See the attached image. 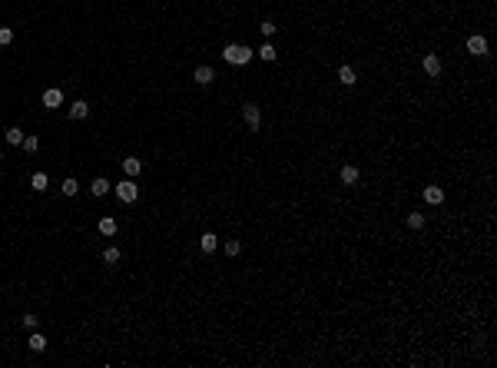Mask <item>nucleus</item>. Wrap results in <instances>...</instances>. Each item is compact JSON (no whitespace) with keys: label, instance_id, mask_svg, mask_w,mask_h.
<instances>
[{"label":"nucleus","instance_id":"obj_1","mask_svg":"<svg viewBox=\"0 0 497 368\" xmlns=\"http://www.w3.org/2000/svg\"><path fill=\"white\" fill-rule=\"evenodd\" d=\"M222 56H225L229 63H239V67H245V63L256 56V50H252V47H245V43H229V47L222 50Z\"/></svg>","mask_w":497,"mask_h":368},{"label":"nucleus","instance_id":"obj_2","mask_svg":"<svg viewBox=\"0 0 497 368\" xmlns=\"http://www.w3.org/2000/svg\"><path fill=\"white\" fill-rule=\"evenodd\" d=\"M116 196H120L123 203H136V196H139V186L133 183V179H123V183L116 186Z\"/></svg>","mask_w":497,"mask_h":368},{"label":"nucleus","instance_id":"obj_3","mask_svg":"<svg viewBox=\"0 0 497 368\" xmlns=\"http://www.w3.org/2000/svg\"><path fill=\"white\" fill-rule=\"evenodd\" d=\"M242 116H245L249 129H258V126H262V110H258L256 103H245V106H242Z\"/></svg>","mask_w":497,"mask_h":368},{"label":"nucleus","instance_id":"obj_4","mask_svg":"<svg viewBox=\"0 0 497 368\" xmlns=\"http://www.w3.org/2000/svg\"><path fill=\"white\" fill-rule=\"evenodd\" d=\"M467 53H474V56H487V40L480 37V34L467 37Z\"/></svg>","mask_w":497,"mask_h":368},{"label":"nucleus","instance_id":"obj_5","mask_svg":"<svg viewBox=\"0 0 497 368\" xmlns=\"http://www.w3.org/2000/svg\"><path fill=\"white\" fill-rule=\"evenodd\" d=\"M421 63H424V73H428V76H438V73H441V56H438V53H424Z\"/></svg>","mask_w":497,"mask_h":368},{"label":"nucleus","instance_id":"obj_6","mask_svg":"<svg viewBox=\"0 0 497 368\" xmlns=\"http://www.w3.org/2000/svg\"><path fill=\"white\" fill-rule=\"evenodd\" d=\"M192 80H196L199 87H209V83L216 80V70H212V67H196V73H192Z\"/></svg>","mask_w":497,"mask_h":368},{"label":"nucleus","instance_id":"obj_7","mask_svg":"<svg viewBox=\"0 0 497 368\" xmlns=\"http://www.w3.org/2000/svg\"><path fill=\"white\" fill-rule=\"evenodd\" d=\"M424 203L441 206L444 203V189H441V186H424Z\"/></svg>","mask_w":497,"mask_h":368},{"label":"nucleus","instance_id":"obj_8","mask_svg":"<svg viewBox=\"0 0 497 368\" xmlns=\"http://www.w3.org/2000/svg\"><path fill=\"white\" fill-rule=\"evenodd\" d=\"M60 103H63V93L56 90V87H53V90H47V93H43V106H47V110H56Z\"/></svg>","mask_w":497,"mask_h":368},{"label":"nucleus","instance_id":"obj_9","mask_svg":"<svg viewBox=\"0 0 497 368\" xmlns=\"http://www.w3.org/2000/svg\"><path fill=\"white\" fill-rule=\"evenodd\" d=\"M86 116H90V103L76 100L73 106H70V120H86Z\"/></svg>","mask_w":497,"mask_h":368},{"label":"nucleus","instance_id":"obj_10","mask_svg":"<svg viewBox=\"0 0 497 368\" xmlns=\"http://www.w3.org/2000/svg\"><path fill=\"white\" fill-rule=\"evenodd\" d=\"M139 169H143V163H139L136 156H129V159H123V173H126L129 179H136V176H139Z\"/></svg>","mask_w":497,"mask_h":368},{"label":"nucleus","instance_id":"obj_11","mask_svg":"<svg viewBox=\"0 0 497 368\" xmlns=\"http://www.w3.org/2000/svg\"><path fill=\"white\" fill-rule=\"evenodd\" d=\"M120 259H123V252H120L116 245H106V249H103V262H106V265H120Z\"/></svg>","mask_w":497,"mask_h":368},{"label":"nucleus","instance_id":"obj_12","mask_svg":"<svg viewBox=\"0 0 497 368\" xmlns=\"http://www.w3.org/2000/svg\"><path fill=\"white\" fill-rule=\"evenodd\" d=\"M338 176H342V183H345V186H355V183H358V169H355V166H342V173H338Z\"/></svg>","mask_w":497,"mask_h":368},{"label":"nucleus","instance_id":"obj_13","mask_svg":"<svg viewBox=\"0 0 497 368\" xmlns=\"http://www.w3.org/2000/svg\"><path fill=\"white\" fill-rule=\"evenodd\" d=\"M90 193L93 196H106V193H110V183H106L103 176H96V179L90 183Z\"/></svg>","mask_w":497,"mask_h":368},{"label":"nucleus","instance_id":"obj_14","mask_svg":"<svg viewBox=\"0 0 497 368\" xmlns=\"http://www.w3.org/2000/svg\"><path fill=\"white\" fill-rule=\"evenodd\" d=\"M216 245H219V239H216L212 232H206V236H199V249H203V252H216Z\"/></svg>","mask_w":497,"mask_h":368},{"label":"nucleus","instance_id":"obj_15","mask_svg":"<svg viewBox=\"0 0 497 368\" xmlns=\"http://www.w3.org/2000/svg\"><path fill=\"white\" fill-rule=\"evenodd\" d=\"M3 136H7V143H10V146H20V143H23V129H20V126H10Z\"/></svg>","mask_w":497,"mask_h":368},{"label":"nucleus","instance_id":"obj_16","mask_svg":"<svg viewBox=\"0 0 497 368\" xmlns=\"http://www.w3.org/2000/svg\"><path fill=\"white\" fill-rule=\"evenodd\" d=\"M256 56H262L265 63H272V60H275V56H278V50H275V47H272V43H262V50H256Z\"/></svg>","mask_w":497,"mask_h":368},{"label":"nucleus","instance_id":"obj_17","mask_svg":"<svg viewBox=\"0 0 497 368\" xmlns=\"http://www.w3.org/2000/svg\"><path fill=\"white\" fill-rule=\"evenodd\" d=\"M338 80H342L345 87H355V83H358V76H355L351 67H342V70H338Z\"/></svg>","mask_w":497,"mask_h":368},{"label":"nucleus","instance_id":"obj_18","mask_svg":"<svg viewBox=\"0 0 497 368\" xmlns=\"http://www.w3.org/2000/svg\"><path fill=\"white\" fill-rule=\"evenodd\" d=\"M60 189H63V196H76V193H80V183H76L73 176H67V179L60 183Z\"/></svg>","mask_w":497,"mask_h":368},{"label":"nucleus","instance_id":"obj_19","mask_svg":"<svg viewBox=\"0 0 497 368\" xmlns=\"http://www.w3.org/2000/svg\"><path fill=\"white\" fill-rule=\"evenodd\" d=\"M100 232H103V236H116V219H113V216H103V219H100Z\"/></svg>","mask_w":497,"mask_h":368},{"label":"nucleus","instance_id":"obj_20","mask_svg":"<svg viewBox=\"0 0 497 368\" xmlns=\"http://www.w3.org/2000/svg\"><path fill=\"white\" fill-rule=\"evenodd\" d=\"M30 189L43 193V189H47V173H34V176H30Z\"/></svg>","mask_w":497,"mask_h":368},{"label":"nucleus","instance_id":"obj_21","mask_svg":"<svg viewBox=\"0 0 497 368\" xmlns=\"http://www.w3.org/2000/svg\"><path fill=\"white\" fill-rule=\"evenodd\" d=\"M27 345H30V351H43V349H47V338H43V335H37V332H34V335H30V342H27Z\"/></svg>","mask_w":497,"mask_h":368},{"label":"nucleus","instance_id":"obj_22","mask_svg":"<svg viewBox=\"0 0 497 368\" xmlns=\"http://www.w3.org/2000/svg\"><path fill=\"white\" fill-rule=\"evenodd\" d=\"M408 229H424V212H411L408 216Z\"/></svg>","mask_w":497,"mask_h":368},{"label":"nucleus","instance_id":"obj_23","mask_svg":"<svg viewBox=\"0 0 497 368\" xmlns=\"http://www.w3.org/2000/svg\"><path fill=\"white\" fill-rule=\"evenodd\" d=\"M20 146L27 149V153H37V149H40V140H37V136H23V143H20Z\"/></svg>","mask_w":497,"mask_h":368},{"label":"nucleus","instance_id":"obj_24","mask_svg":"<svg viewBox=\"0 0 497 368\" xmlns=\"http://www.w3.org/2000/svg\"><path fill=\"white\" fill-rule=\"evenodd\" d=\"M239 252H242V242L239 239H229V242H225V256H239Z\"/></svg>","mask_w":497,"mask_h":368},{"label":"nucleus","instance_id":"obj_25","mask_svg":"<svg viewBox=\"0 0 497 368\" xmlns=\"http://www.w3.org/2000/svg\"><path fill=\"white\" fill-rule=\"evenodd\" d=\"M20 322H23V329H27V332H34V329H37V322H40V318H37V315H30V312H27L23 318H20Z\"/></svg>","mask_w":497,"mask_h":368},{"label":"nucleus","instance_id":"obj_26","mask_svg":"<svg viewBox=\"0 0 497 368\" xmlns=\"http://www.w3.org/2000/svg\"><path fill=\"white\" fill-rule=\"evenodd\" d=\"M7 43H14V30L10 27H0V47H7Z\"/></svg>","mask_w":497,"mask_h":368},{"label":"nucleus","instance_id":"obj_27","mask_svg":"<svg viewBox=\"0 0 497 368\" xmlns=\"http://www.w3.org/2000/svg\"><path fill=\"white\" fill-rule=\"evenodd\" d=\"M258 30H262V37H272V34H275L278 27H275V23H272V20H265V23H262Z\"/></svg>","mask_w":497,"mask_h":368},{"label":"nucleus","instance_id":"obj_28","mask_svg":"<svg viewBox=\"0 0 497 368\" xmlns=\"http://www.w3.org/2000/svg\"><path fill=\"white\" fill-rule=\"evenodd\" d=\"M0 159H3V156H0Z\"/></svg>","mask_w":497,"mask_h":368}]
</instances>
